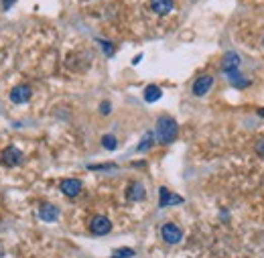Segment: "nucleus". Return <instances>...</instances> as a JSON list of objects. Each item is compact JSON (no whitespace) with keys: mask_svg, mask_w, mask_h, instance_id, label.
Here are the masks:
<instances>
[{"mask_svg":"<svg viewBox=\"0 0 264 258\" xmlns=\"http://www.w3.org/2000/svg\"><path fill=\"white\" fill-rule=\"evenodd\" d=\"M15 3H17V0H3V9H5V11H9Z\"/></svg>","mask_w":264,"mask_h":258,"instance_id":"21","label":"nucleus"},{"mask_svg":"<svg viewBox=\"0 0 264 258\" xmlns=\"http://www.w3.org/2000/svg\"><path fill=\"white\" fill-rule=\"evenodd\" d=\"M31 96H33V90H31L29 85H25V83L15 85V88L11 90V94H9V98H11L13 104H25V102L31 100Z\"/></svg>","mask_w":264,"mask_h":258,"instance_id":"5","label":"nucleus"},{"mask_svg":"<svg viewBox=\"0 0 264 258\" xmlns=\"http://www.w3.org/2000/svg\"><path fill=\"white\" fill-rule=\"evenodd\" d=\"M179 133V126L171 116H161L157 120V139L161 145H171L177 139Z\"/></svg>","mask_w":264,"mask_h":258,"instance_id":"1","label":"nucleus"},{"mask_svg":"<svg viewBox=\"0 0 264 258\" xmlns=\"http://www.w3.org/2000/svg\"><path fill=\"white\" fill-rule=\"evenodd\" d=\"M23 161H25V157L17 147H7L3 153H0V163H3L5 167H17Z\"/></svg>","mask_w":264,"mask_h":258,"instance_id":"2","label":"nucleus"},{"mask_svg":"<svg viewBox=\"0 0 264 258\" xmlns=\"http://www.w3.org/2000/svg\"><path fill=\"white\" fill-rule=\"evenodd\" d=\"M39 218H41L43 222H55V220L59 218V209H57L53 203H43V205L39 207Z\"/></svg>","mask_w":264,"mask_h":258,"instance_id":"11","label":"nucleus"},{"mask_svg":"<svg viewBox=\"0 0 264 258\" xmlns=\"http://www.w3.org/2000/svg\"><path fill=\"white\" fill-rule=\"evenodd\" d=\"M254 151H256L260 157H264V137H260V139L256 141V145H254Z\"/></svg>","mask_w":264,"mask_h":258,"instance_id":"18","label":"nucleus"},{"mask_svg":"<svg viewBox=\"0 0 264 258\" xmlns=\"http://www.w3.org/2000/svg\"><path fill=\"white\" fill-rule=\"evenodd\" d=\"M161 96H163V92H161L159 85H147L145 88V100L147 102H157Z\"/></svg>","mask_w":264,"mask_h":258,"instance_id":"13","label":"nucleus"},{"mask_svg":"<svg viewBox=\"0 0 264 258\" xmlns=\"http://www.w3.org/2000/svg\"><path fill=\"white\" fill-rule=\"evenodd\" d=\"M135 256V250L132 248H118L112 252V258H132Z\"/></svg>","mask_w":264,"mask_h":258,"instance_id":"16","label":"nucleus"},{"mask_svg":"<svg viewBox=\"0 0 264 258\" xmlns=\"http://www.w3.org/2000/svg\"><path fill=\"white\" fill-rule=\"evenodd\" d=\"M262 45H264V39H262Z\"/></svg>","mask_w":264,"mask_h":258,"instance_id":"25","label":"nucleus"},{"mask_svg":"<svg viewBox=\"0 0 264 258\" xmlns=\"http://www.w3.org/2000/svg\"><path fill=\"white\" fill-rule=\"evenodd\" d=\"M141 59H143V55H137L135 59H132V63H135V65H139V61H141Z\"/></svg>","mask_w":264,"mask_h":258,"instance_id":"22","label":"nucleus"},{"mask_svg":"<svg viewBox=\"0 0 264 258\" xmlns=\"http://www.w3.org/2000/svg\"><path fill=\"white\" fill-rule=\"evenodd\" d=\"M100 110H102V114H110V102H102Z\"/></svg>","mask_w":264,"mask_h":258,"instance_id":"20","label":"nucleus"},{"mask_svg":"<svg viewBox=\"0 0 264 258\" xmlns=\"http://www.w3.org/2000/svg\"><path fill=\"white\" fill-rule=\"evenodd\" d=\"M161 236H163V240H165L167 244H177V242H181L183 232H181V228H179L177 224L167 222V224L161 228Z\"/></svg>","mask_w":264,"mask_h":258,"instance_id":"3","label":"nucleus"},{"mask_svg":"<svg viewBox=\"0 0 264 258\" xmlns=\"http://www.w3.org/2000/svg\"><path fill=\"white\" fill-rule=\"evenodd\" d=\"M258 116H262V118H264V108H260V110H258Z\"/></svg>","mask_w":264,"mask_h":258,"instance_id":"23","label":"nucleus"},{"mask_svg":"<svg viewBox=\"0 0 264 258\" xmlns=\"http://www.w3.org/2000/svg\"><path fill=\"white\" fill-rule=\"evenodd\" d=\"M102 45H104V51H106V55H112L114 53V45L112 43H106V41H100Z\"/></svg>","mask_w":264,"mask_h":258,"instance_id":"19","label":"nucleus"},{"mask_svg":"<svg viewBox=\"0 0 264 258\" xmlns=\"http://www.w3.org/2000/svg\"><path fill=\"white\" fill-rule=\"evenodd\" d=\"M173 0H151V9L157 13V15H161V17H165V15H169L171 11H173Z\"/></svg>","mask_w":264,"mask_h":258,"instance_id":"12","label":"nucleus"},{"mask_svg":"<svg viewBox=\"0 0 264 258\" xmlns=\"http://www.w3.org/2000/svg\"><path fill=\"white\" fill-rule=\"evenodd\" d=\"M90 230H92V234H96V236H106V234H110V230H112V222H110L106 216H94L92 222H90Z\"/></svg>","mask_w":264,"mask_h":258,"instance_id":"4","label":"nucleus"},{"mask_svg":"<svg viewBox=\"0 0 264 258\" xmlns=\"http://www.w3.org/2000/svg\"><path fill=\"white\" fill-rule=\"evenodd\" d=\"M145 197H147V189H145L143 183L135 181V183H130L126 187V199L128 201H143Z\"/></svg>","mask_w":264,"mask_h":258,"instance_id":"7","label":"nucleus"},{"mask_svg":"<svg viewBox=\"0 0 264 258\" xmlns=\"http://www.w3.org/2000/svg\"><path fill=\"white\" fill-rule=\"evenodd\" d=\"M59 189H61L63 195H67V197H75V195H79V191H81V181H79V179H73V177L63 179L61 185H59Z\"/></svg>","mask_w":264,"mask_h":258,"instance_id":"8","label":"nucleus"},{"mask_svg":"<svg viewBox=\"0 0 264 258\" xmlns=\"http://www.w3.org/2000/svg\"><path fill=\"white\" fill-rule=\"evenodd\" d=\"M228 77H230V81H232V85H234V88H248V85H250V79H246V77H244V75H240L238 71L228 73Z\"/></svg>","mask_w":264,"mask_h":258,"instance_id":"14","label":"nucleus"},{"mask_svg":"<svg viewBox=\"0 0 264 258\" xmlns=\"http://www.w3.org/2000/svg\"><path fill=\"white\" fill-rule=\"evenodd\" d=\"M238 67H240V57H238V53H234V51L226 53L224 59H222V69H224V73H234V71H238Z\"/></svg>","mask_w":264,"mask_h":258,"instance_id":"9","label":"nucleus"},{"mask_svg":"<svg viewBox=\"0 0 264 258\" xmlns=\"http://www.w3.org/2000/svg\"><path fill=\"white\" fill-rule=\"evenodd\" d=\"M102 145H104V149H108V151H114L116 149V137H112V135H106L104 139H102Z\"/></svg>","mask_w":264,"mask_h":258,"instance_id":"17","label":"nucleus"},{"mask_svg":"<svg viewBox=\"0 0 264 258\" xmlns=\"http://www.w3.org/2000/svg\"><path fill=\"white\" fill-rule=\"evenodd\" d=\"M0 256H3V248H0Z\"/></svg>","mask_w":264,"mask_h":258,"instance_id":"24","label":"nucleus"},{"mask_svg":"<svg viewBox=\"0 0 264 258\" xmlns=\"http://www.w3.org/2000/svg\"><path fill=\"white\" fill-rule=\"evenodd\" d=\"M211 85H213V77H211V75H201V77L195 79L191 92H193V96L201 98V96H205V94L211 90Z\"/></svg>","mask_w":264,"mask_h":258,"instance_id":"6","label":"nucleus"},{"mask_svg":"<svg viewBox=\"0 0 264 258\" xmlns=\"http://www.w3.org/2000/svg\"><path fill=\"white\" fill-rule=\"evenodd\" d=\"M153 143H155V135H153V133H147L145 139H143L141 145H139V151H141V153H143V151H149V149L153 147Z\"/></svg>","mask_w":264,"mask_h":258,"instance_id":"15","label":"nucleus"},{"mask_svg":"<svg viewBox=\"0 0 264 258\" xmlns=\"http://www.w3.org/2000/svg\"><path fill=\"white\" fill-rule=\"evenodd\" d=\"M177 203H183V197L173 195L167 187H161V189H159V205H161V207H167V205H177Z\"/></svg>","mask_w":264,"mask_h":258,"instance_id":"10","label":"nucleus"}]
</instances>
